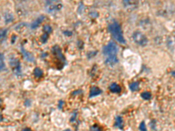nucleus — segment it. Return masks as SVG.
<instances>
[{
	"label": "nucleus",
	"instance_id": "1",
	"mask_svg": "<svg viewBox=\"0 0 175 131\" xmlns=\"http://www.w3.org/2000/svg\"><path fill=\"white\" fill-rule=\"evenodd\" d=\"M109 31H110L111 35L113 36L114 39H116V40L118 41L119 43H121V44L126 43L124 38H123L121 26H120V25L118 23L114 22V23L110 24V25H109Z\"/></svg>",
	"mask_w": 175,
	"mask_h": 131
},
{
	"label": "nucleus",
	"instance_id": "2",
	"mask_svg": "<svg viewBox=\"0 0 175 131\" xmlns=\"http://www.w3.org/2000/svg\"><path fill=\"white\" fill-rule=\"evenodd\" d=\"M103 53L106 58H114L117 57V46L116 45V43L114 42H109L108 45H106L103 47Z\"/></svg>",
	"mask_w": 175,
	"mask_h": 131
},
{
	"label": "nucleus",
	"instance_id": "3",
	"mask_svg": "<svg viewBox=\"0 0 175 131\" xmlns=\"http://www.w3.org/2000/svg\"><path fill=\"white\" fill-rule=\"evenodd\" d=\"M132 38L136 44H137V45H142V46L146 45L147 43H148V39H147V37L139 31H135L132 34Z\"/></svg>",
	"mask_w": 175,
	"mask_h": 131
},
{
	"label": "nucleus",
	"instance_id": "4",
	"mask_svg": "<svg viewBox=\"0 0 175 131\" xmlns=\"http://www.w3.org/2000/svg\"><path fill=\"white\" fill-rule=\"evenodd\" d=\"M9 64H10V67L12 69V72L14 73L15 75H17V76L21 75V73H21V65H20V61L19 60V59L12 57V58H11L9 59Z\"/></svg>",
	"mask_w": 175,
	"mask_h": 131
},
{
	"label": "nucleus",
	"instance_id": "5",
	"mask_svg": "<svg viewBox=\"0 0 175 131\" xmlns=\"http://www.w3.org/2000/svg\"><path fill=\"white\" fill-rule=\"evenodd\" d=\"M62 5L58 1H47L46 3V10L49 12H54L61 9Z\"/></svg>",
	"mask_w": 175,
	"mask_h": 131
},
{
	"label": "nucleus",
	"instance_id": "6",
	"mask_svg": "<svg viewBox=\"0 0 175 131\" xmlns=\"http://www.w3.org/2000/svg\"><path fill=\"white\" fill-rule=\"evenodd\" d=\"M52 53H53V54L60 60V63L61 64V67H63L64 65L66 64V59H65L64 55L62 54L61 50H60V47H59L58 45H54L52 48Z\"/></svg>",
	"mask_w": 175,
	"mask_h": 131
},
{
	"label": "nucleus",
	"instance_id": "7",
	"mask_svg": "<svg viewBox=\"0 0 175 131\" xmlns=\"http://www.w3.org/2000/svg\"><path fill=\"white\" fill-rule=\"evenodd\" d=\"M21 53H22L25 59H26L27 61H29V62H33V61H34L33 55L31 53H29V52H27L26 50H25L24 47H23V45H21Z\"/></svg>",
	"mask_w": 175,
	"mask_h": 131
},
{
	"label": "nucleus",
	"instance_id": "8",
	"mask_svg": "<svg viewBox=\"0 0 175 131\" xmlns=\"http://www.w3.org/2000/svg\"><path fill=\"white\" fill-rule=\"evenodd\" d=\"M102 94V90L100 88H98L97 87H92L90 88V93H89V97H95L97 96V95Z\"/></svg>",
	"mask_w": 175,
	"mask_h": 131
},
{
	"label": "nucleus",
	"instance_id": "9",
	"mask_svg": "<svg viewBox=\"0 0 175 131\" xmlns=\"http://www.w3.org/2000/svg\"><path fill=\"white\" fill-rule=\"evenodd\" d=\"M115 127L120 128V129H123V118L121 116H118L115 118Z\"/></svg>",
	"mask_w": 175,
	"mask_h": 131
},
{
	"label": "nucleus",
	"instance_id": "10",
	"mask_svg": "<svg viewBox=\"0 0 175 131\" xmlns=\"http://www.w3.org/2000/svg\"><path fill=\"white\" fill-rule=\"evenodd\" d=\"M45 19V17L44 16H40V17L38 18V19H36L34 22H33L32 23V25H31V27H32V29H36L37 27L39 26V25H40V23L42 22L43 20Z\"/></svg>",
	"mask_w": 175,
	"mask_h": 131
},
{
	"label": "nucleus",
	"instance_id": "11",
	"mask_svg": "<svg viewBox=\"0 0 175 131\" xmlns=\"http://www.w3.org/2000/svg\"><path fill=\"white\" fill-rule=\"evenodd\" d=\"M123 5H124L127 8H129V9L130 8H131V9H135V7H137V2L125 0V1H123Z\"/></svg>",
	"mask_w": 175,
	"mask_h": 131
},
{
	"label": "nucleus",
	"instance_id": "12",
	"mask_svg": "<svg viewBox=\"0 0 175 131\" xmlns=\"http://www.w3.org/2000/svg\"><path fill=\"white\" fill-rule=\"evenodd\" d=\"M109 90H110L112 93H117V94H118V93L121 92V87H120L119 85H117V83H113V84H111L110 86H109Z\"/></svg>",
	"mask_w": 175,
	"mask_h": 131
},
{
	"label": "nucleus",
	"instance_id": "13",
	"mask_svg": "<svg viewBox=\"0 0 175 131\" xmlns=\"http://www.w3.org/2000/svg\"><path fill=\"white\" fill-rule=\"evenodd\" d=\"M7 36V29L1 28L0 29V44L3 43V41L5 40Z\"/></svg>",
	"mask_w": 175,
	"mask_h": 131
},
{
	"label": "nucleus",
	"instance_id": "14",
	"mask_svg": "<svg viewBox=\"0 0 175 131\" xmlns=\"http://www.w3.org/2000/svg\"><path fill=\"white\" fill-rule=\"evenodd\" d=\"M129 87H130V89H131V91H137V90H138V88H139V83L138 82H137V81H135V82H132V83H131V84L129 85Z\"/></svg>",
	"mask_w": 175,
	"mask_h": 131
},
{
	"label": "nucleus",
	"instance_id": "15",
	"mask_svg": "<svg viewBox=\"0 0 175 131\" xmlns=\"http://www.w3.org/2000/svg\"><path fill=\"white\" fill-rule=\"evenodd\" d=\"M33 74H34V76L36 77V78H40V77L43 75V72L40 68L36 67V68L34 69V71H33Z\"/></svg>",
	"mask_w": 175,
	"mask_h": 131
},
{
	"label": "nucleus",
	"instance_id": "16",
	"mask_svg": "<svg viewBox=\"0 0 175 131\" xmlns=\"http://www.w3.org/2000/svg\"><path fill=\"white\" fill-rule=\"evenodd\" d=\"M5 20L6 23H10L11 21L13 20V15L10 12H6L5 15Z\"/></svg>",
	"mask_w": 175,
	"mask_h": 131
},
{
	"label": "nucleus",
	"instance_id": "17",
	"mask_svg": "<svg viewBox=\"0 0 175 131\" xmlns=\"http://www.w3.org/2000/svg\"><path fill=\"white\" fill-rule=\"evenodd\" d=\"M141 97L145 100H150L151 98V94L150 92H144L141 94Z\"/></svg>",
	"mask_w": 175,
	"mask_h": 131
},
{
	"label": "nucleus",
	"instance_id": "18",
	"mask_svg": "<svg viewBox=\"0 0 175 131\" xmlns=\"http://www.w3.org/2000/svg\"><path fill=\"white\" fill-rule=\"evenodd\" d=\"M5 68V60H4V54L0 53V71Z\"/></svg>",
	"mask_w": 175,
	"mask_h": 131
},
{
	"label": "nucleus",
	"instance_id": "19",
	"mask_svg": "<svg viewBox=\"0 0 175 131\" xmlns=\"http://www.w3.org/2000/svg\"><path fill=\"white\" fill-rule=\"evenodd\" d=\"M139 130L140 131H147L146 125H145V122H141L140 125H139Z\"/></svg>",
	"mask_w": 175,
	"mask_h": 131
},
{
	"label": "nucleus",
	"instance_id": "20",
	"mask_svg": "<svg viewBox=\"0 0 175 131\" xmlns=\"http://www.w3.org/2000/svg\"><path fill=\"white\" fill-rule=\"evenodd\" d=\"M44 31H45V32L47 33V34L48 33H51L52 32V27H51L49 25H46L44 26Z\"/></svg>",
	"mask_w": 175,
	"mask_h": 131
},
{
	"label": "nucleus",
	"instance_id": "21",
	"mask_svg": "<svg viewBox=\"0 0 175 131\" xmlns=\"http://www.w3.org/2000/svg\"><path fill=\"white\" fill-rule=\"evenodd\" d=\"M156 123H157L156 120H151V121L150 126H151V129H152V130H156Z\"/></svg>",
	"mask_w": 175,
	"mask_h": 131
},
{
	"label": "nucleus",
	"instance_id": "22",
	"mask_svg": "<svg viewBox=\"0 0 175 131\" xmlns=\"http://www.w3.org/2000/svg\"><path fill=\"white\" fill-rule=\"evenodd\" d=\"M48 39V34L47 33H45V34H43L42 36H41V41H42V43H46V41Z\"/></svg>",
	"mask_w": 175,
	"mask_h": 131
},
{
	"label": "nucleus",
	"instance_id": "23",
	"mask_svg": "<svg viewBox=\"0 0 175 131\" xmlns=\"http://www.w3.org/2000/svg\"><path fill=\"white\" fill-rule=\"evenodd\" d=\"M91 131H102V129L98 125H93L91 127Z\"/></svg>",
	"mask_w": 175,
	"mask_h": 131
},
{
	"label": "nucleus",
	"instance_id": "24",
	"mask_svg": "<svg viewBox=\"0 0 175 131\" xmlns=\"http://www.w3.org/2000/svg\"><path fill=\"white\" fill-rule=\"evenodd\" d=\"M63 104H64L63 101H60V102H59V108H60V109H62V107H63Z\"/></svg>",
	"mask_w": 175,
	"mask_h": 131
},
{
	"label": "nucleus",
	"instance_id": "25",
	"mask_svg": "<svg viewBox=\"0 0 175 131\" xmlns=\"http://www.w3.org/2000/svg\"><path fill=\"white\" fill-rule=\"evenodd\" d=\"M25 105L26 107H29V106L31 105V101H30V100H26V101L25 102Z\"/></svg>",
	"mask_w": 175,
	"mask_h": 131
},
{
	"label": "nucleus",
	"instance_id": "26",
	"mask_svg": "<svg viewBox=\"0 0 175 131\" xmlns=\"http://www.w3.org/2000/svg\"><path fill=\"white\" fill-rule=\"evenodd\" d=\"M3 106H4V102L2 101V99H0V108H3Z\"/></svg>",
	"mask_w": 175,
	"mask_h": 131
},
{
	"label": "nucleus",
	"instance_id": "27",
	"mask_svg": "<svg viewBox=\"0 0 175 131\" xmlns=\"http://www.w3.org/2000/svg\"><path fill=\"white\" fill-rule=\"evenodd\" d=\"M22 131H32V129L29 128H25L24 129H22Z\"/></svg>",
	"mask_w": 175,
	"mask_h": 131
},
{
	"label": "nucleus",
	"instance_id": "28",
	"mask_svg": "<svg viewBox=\"0 0 175 131\" xmlns=\"http://www.w3.org/2000/svg\"><path fill=\"white\" fill-rule=\"evenodd\" d=\"M171 74H172V76L173 77V78H175V70L172 71V72H171Z\"/></svg>",
	"mask_w": 175,
	"mask_h": 131
},
{
	"label": "nucleus",
	"instance_id": "29",
	"mask_svg": "<svg viewBox=\"0 0 175 131\" xmlns=\"http://www.w3.org/2000/svg\"><path fill=\"white\" fill-rule=\"evenodd\" d=\"M15 39H16V36H15V35H13V36H12V40H11V43H12V44H14Z\"/></svg>",
	"mask_w": 175,
	"mask_h": 131
},
{
	"label": "nucleus",
	"instance_id": "30",
	"mask_svg": "<svg viewBox=\"0 0 175 131\" xmlns=\"http://www.w3.org/2000/svg\"><path fill=\"white\" fill-rule=\"evenodd\" d=\"M3 120H4V117H3V116H2L1 113H0V122H2Z\"/></svg>",
	"mask_w": 175,
	"mask_h": 131
},
{
	"label": "nucleus",
	"instance_id": "31",
	"mask_svg": "<svg viewBox=\"0 0 175 131\" xmlns=\"http://www.w3.org/2000/svg\"><path fill=\"white\" fill-rule=\"evenodd\" d=\"M64 34H68V35H71V32H69V31H64Z\"/></svg>",
	"mask_w": 175,
	"mask_h": 131
},
{
	"label": "nucleus",
	"instance_id": "32",
	"mask_svg": "<svg viewBox=\"0 0 175 131\" xmlns=\"http://www.w3.org/2000/svg\"><path fill=\"white\" fill-rule=\"evenodd\" d=\"M63 131H72V130L69 129V128H67V129H65V130H63Z\"/></svg>",
	"mask_w": 175,
	"mask_h": 131
}]
</instances>
